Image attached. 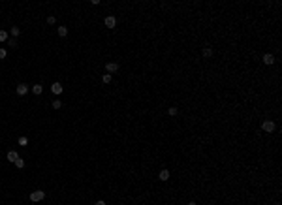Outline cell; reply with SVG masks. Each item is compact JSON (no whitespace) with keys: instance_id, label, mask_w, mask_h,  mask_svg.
Segmentation results:
<instances>
[{"instance_id":"277c9868","label":"cell","mask_w":282,"mask_h":205,"mask_svg":"<svg viewBox=\"0 0 282 205\" xmlns=\"http://www.w3.org/2000/svg\"><path fill=\"white\" fill-rule=\"evenodd\" d=\"M62 91H64V87L60 83H53V85H51V92H53V94H62Z\"/></svg>"},{"instance_id":"8992f818","label":"cell","mask_w":282,"mask_h":205,"mask_svg":"<svg viewBox=\"0 0 282 205\" xmlns=\"http://www.w3.org/2000/svg\"><path fill=\"white\" fill-rule=\"evenodd\" d=\"M115 25H117V19L113 17V15L105 17V27H107V28H115Z\"/></svg>"},{"instance_id":"ac0fdd59","label":"cell","mask_w":282,"mask_h":205,"mask_svg":"<svg viewBox=\"0 0 282 205\" xmlns=\"http://www.w3.org/2000/svg\"><path fill=\"white\" fill-rule=\"evenodd\" d=\"M177 113H179V111H177V107H169V109H167V115H169V117H175Z\"/></svg>"},{"instance_id":"cb8c5ba5","label":"cell","mask_w":282,"mask_h":205,"mask_svg":"<svg viewBox=\"0 0 282 205\" xmlns=\"http://www.w3.org/2000/svg\"><path fill=\"white\" fill-rule=\"evenodd\" d=\"M188 205H196V201H190V203H188Z\"/></svg>"},{"instance_id":"3957f363","label":"cell","mask_w":282,"mask_h":205,"mask_svg":"<svg viewBox=\"0 0 282 205\" xmlns=\"http://www.w3.org/2000/svg\"><path fill=\"white\" fill-rule=\"evenodd\" d=\"M115 72H119V64H117V62L105 64V73H115Z\"/></svg>"},{"instance_id":"30bf717a","label":"cell","mask_w":282,"mask_h":205,"mask_svg":"<svg viewBox=\"0 0 282 205\" xmlns=\"http://www.w3.org/2000/svg\"><path fill=\"white\" fill-rule=\"evenodd\" d=\"M66 34H68V28L64 27V25H60V27H58V36H60V38H64Z\"/></svg>"},{"instance_id":"5bb4252c","label":"cell","mask_w":282,"mask_h":205,"mask_svg":"<svg viewBox=\"0 0 282 205\" xmlns=\"http://www.w3.org/2000/svg\"><path fill=\"white\" fill-rule=\"evenodd\" d=\"M203 57H205V59H209L211 55H213V49H209V47H205V49H203V53H201Z\"/></svg>"},{"instance_id":"603a6c76","label":"cell","mask_w":282,"mask_h":205,"mask_svg":"<svg viewBox=\"0 0 282 205\" xmlns=\"http://www.w3.org/2000/svg\"><path fill=\"white\" fill-rule=\"evenodd\" d=\"M94 205H105V201H103V200H98V201H96Z\"/></svg>"},{"instance_id":"8fae6325","label":"cell","mask_w":282,"mask_h":205,"mask_svg":"<svg viewBox=\"0 0 282 205\" xmlns=\"http://www.w3.org/2000/svg\"><path fill=\"white\" fill-rule=\"evenodd\" d=\"M32 92H34V94H41V92H43V87H41V85H34V87H32Z\"/></svg>"},{"instance_id":"5b68a950","label":"cell","mask_w":282,"mask_h":205,"mask_svg":"<svg viewBox=\"0 0 282 205\" xmlns=\"http://www.w3.org/2000/svg\"><path fill=\"white\" fill-rule=\"evenodd\" d=\"M15 91H17V94H19V96H25V94L28 92V85L21 83V85H17V89H15Z\"/></svg>"},{"instance_id":"4fadbf2b","label":"cell","mask_w":282,"mask_h":205,"mask_svg":"<svg viewBox=\"0 0 282 205\" xmlns=\"http://www.w3.org/2000/svg\"><path fill=\"white\" fill-rule=\"evenodd\" d=\"M102 81L105 83V85H107V83H111V73H103V75H102Z\"/></svg>"},{"instance_id":"2e32d148","label":"cell","mask_w":282,"mask_h":205,"mask_svg":"<svg viewBox=\"0 0 282 205\" xmlns=\"http://www.w3.org/2000/svg\"><path fill=\"white\" fill-rule=\"evenodd\" d=\"M13 164H15V166H17V168H19V169H21V168H25V160H21V158H17V160H15V162H13Z\"/></svg>"},{"instance_id":"9c48e42d","label":"cell","mask_w":282,"mask_h":205,"mask_svg":"<svg viewBox=\"0 0 282 205\" xmlns=\"http://www.w3.org/2000/svg\"><path fill=\"white\" fill-rule=\"evenodd\" d=\"M17 158H19V154L15 152V150H9V152H8V160H9V162H15Z\"/></svg>"},{"instance_id":"d4e9b609","label":"cell","mask_w":282,"mask_h":205,"mask_svg":"<svg viewBox=\"0 0 282 205\" xmlns=\"http://www.w3.org/2000/svg\"><path fill=\"white\" fill-rule=\"evenodd\" d=\"M275 205H280V203H275Z\"/></svg>"},{"instance_id":"44dd1931","label":"cell","mask_w":282,"mask_h":205,"mask_svg":"<svg viewBox=\"0 0 282 205\" xmlns=\"http://www.w3.org/2000/svg\"><path fill=\"white\" fill-rule=\"evenodd\" d=\"M6 57H8V51H6V49H0V60H4Z\"/></svg>"},{"instance_id":"ffe728a7","label":"cell","mask_w":282,"mask_h":205,"mask_svg":"<svg viewBox=\"0 0 282 205\" xmlns=\"http://www.w3.org/2000/svg\"><path fill=\"white\" fill-rule=\"evenodd\" d=\"M8 45L15 49V47H17V40H15V38H13V40H8Z\"/></svg>"},{"instance_id":"d6986e66","label":"cell","mask_w":282,"mask_h":205,"mask_svg":"<svg viewBox=\"0 0 282 205\" xmlns=\"http://www.w3.org/2000/svg\"><path fill=\"white\" fill-rule=\"evenodd\" d=\"M27 143H28V139H27L25 136H21V137H19V145H23V147H25Z\"/></svg>"},{"instance_id":"ba28073f","label":"cell","mask_w":282,"mask_h":205,"mask_svg":"<svg viewBox=\"0 0 282 205\" xmlns=\"http://www.w3.org/2000/svg\"><path fill=\"white\" fill-rule=\"evenodd\" d=\"M158 177H160V181H167V179H169V171H167V169H162Z\"/></svg>"},{"instance_id":"7a4b0ae2","label":"cell","mask_w":282,"mask_h":205,"mask_svg":"<svg viewBox=\"0 0 282 205\" xmlns=\"http://www.w3.org/2000/svg\"><path fill=\"white\" fill-rule=\"evenodd\" d=\"M261 130H263V132H275V122L273 120H265V122L261 124Z\"/></svg>"},{"instance_id":"9a60e30c","label":"cell","mask_w":282,"mask_h":205,"mask_svg":"<svg viewBox=\"0 0 282 205\" xmlns=\"http://www.w3.org/2000/svg\"><path fill=\"white\" fill-rule=\"evenodd\" d=\"M0 41H8V32L0 30Z\"/></svg>"},{"instance_id":"52a82bcc","label":"cell","mask_w":282,"mask_h":205,"mask_svg":"<svg viewBox=\"0 0 282 205\" xmlns=\"http://www.w3.org/2000/svg\"><path fill=\"white\" fill-rule=\"evenodd\" d=\"M263 62L267 64V66H271V64H275V57L271 55V53H267V55H263Z\"/></svg>"},{"instance_id":"7c38bea8","label":"cell","mask_w":282,"mask_h":205,"mask_svg":"<svg viewBox=\"0 0 282 205\" xmlns=\"http://www.w3.org/2000/svg\"><path fill=\"white\" fill-rule=\"evenodd\" d=\"M9 32H11V36H13V38H17L19 34H21V28H19V27H11V30H9Z\"/></svg>"},{"instance_id":"6da1fadb","label":"cell","mask_w":282,"mask_h":205,"mask_svg":"<svg viewBox=\"0 0 282 205\" xmlns=\"http://www.w3.org/2000/svg\"><path fill=\"white\" fill-rule=\"evenodd\" d=\"M45 198V192L43 190H34L30 194V201H41Z\"/></svg>"},{"instance_id":"7402d4cb","label":"cell","mask_w":282,"mask_h":205,"mask_svg":"<svg viewBox=\"0 0 282 205\" xmlns=\"http://www.w3.org/2000/svg\"><path fill=\"white\" fill-rule=\"evenodd\" d=\"M57 23V19L53 17V15H49V17H47V25H55Z\"/></svg>"},{"instance_id":"e0dca14e","label":"cell","mask_w":282,"mask_h":205,"mask_svg":"<svg viewBox=\"0 0 282 205\" xmlns=\"http://www.w3.org/2000/svg\"><path fill=\"white\" fill-rule=\"evenodd\" d=\"M62 107V102L60 100H53V109H60Z\"/></svg>"}]
</instances>
